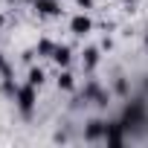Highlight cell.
<instances>
[{
    "label": "cell",
    "instance_id": "3",
    "mask_svg": "<svg viewBox=\"0 0 148 148\" xmlns=\"http://www.w3.org/2000/svg\"><path fill=\"white\" fill-rule=\"evenodd\" d=\"M122 122H110V125H105V139H108V145H122Z\"/></svg>",
    "mask_w": 148,
    "mask_h": 148
},
{
    "label": "cell",
    "instance_id": "5",
    "mask_svg": "<svg viewBox=\"0 0 148 148\" xmlns=\"http://www.w3.org/2000/svg\"><path fill=\"white\" fill-rule=\"evenodd\" d=\"M90 26H93V23H90V18H87V15H76V18L70 21V29L76 32V35H87V32H90Z\"/></svg>",
    "mask_w": 148,
    "mask_h": 148
},
{
    "label": "cell",
    "instance_id": "1",
    "mask_svg": "<svg viewBox=\"0 0 148 148\" xmlns=\"http://www.w3.org/2000/svg\"><path fill=\"white\" fill-rule=\"evenodd\" d=\"M18 108H21L23 116L32 113V108H35V84H26V87L18 90Z\"/></svg>",
    "mask_w": 148,
    "mask_h": 148
},
{
    "label": "cell",
    "instance_id": "12",
    "mask_svg": "<svg viewBox=\"0 0 148 148\" xmlns=\"http://www.w3.org/2000/svg\"><path fill=\"white\" fill-rule=\"evenodd\" d=\"M0 76H3V82H9V79H12V70H9V64L3 61V55H0Z\"/></svg>",
    "mask_w": 148,
    "mask_h": 148
},
{
    "label": "cell",
    "instance_id": "13",
    "mask_svg": "<svg viewBox=\"0 0 148 148\" xmlns=\"http://www.w3.org/2000/svg\"><path fill=\"white\" fill-rule=\"evenodd\" d=\"M44 82V73L41 70H29V84H41Z\"/></svg>",
    "mask_w": 148,
    "mask_h": 148
},
{
    "label": "cell",
    "instance_id": "10",
    "mask_svg": "<svg viewBox=\"0 0 148 148\" xmlns=\"http://www.w3.org/2000/svg\"><path fill=\"white\" fill-rule=\"evenodd\" d=\"M58 87L61 90H73V76H70V73H61V76H58Z\"/></svg>",
    "mask_w": 148,
    "mask_h": 148
},
{
    "label": "cell",
    "instance_id": "9",
    "mask_svg": "<svg viewBox=\"0 0 148 148\" xmlns=\"http://www.w3.org/2000/svg\"><path fill=\"white\" fill-rule=\"evenodd\" d=\"M96 61H99V49H87L84 52V70H93Z\"/></svg>",
    "mask_w": 148,
    "mask_h": 148
},
{
    "label": "cell",
    "instance_id": "8",
    "mask_svg": "<svg viewBox=\"0 0 148 148\" xmlns=\"http://www.w3.org/2000/svg\"><path fill=\"white\" fill-rule=\"evenodd\" d=\"M70 58H73V55H70V47H55L52 61H55L58 67H67V64H70Z\"/></svg>",
    "mask_w": 148,
    "mask_h": 148
},
{
    "label": "cell",
    "instance_id": "2",
    "mask_svg": "<svg viewBox=\"0 0 148 148\" xmlns=\"http://www.w3.org/2000/svg\"><path fill=\"white\" fill-rule=\"evenodd\" d=\"M142 119H145V108H142V102H131V105L125 108V113H122V125H125V128L139 125Z\"/></svg>",
    "mask_w": 148,
    "mask_h": 148
},
{
    "label": "cell",
    "instance_id": "14",
    "mask_svg": "<svg viewBox=\"0 0 148 148\" xmlns=\"http://www.w3.org/2000/svg\"><path fill=\"white\" fill-rule=\"evenodd\" d=\"M113 90H116L119 96H128V82H125V79H119V82L113 84Z\"/></svg>",
    "mask_w": 148,
    "mask_h": 148
},
{
    "label": "cell",
    "instance_id": "7",
    "mask_svg": "<svg viewBox=\"0 0 148 148\" xmlns=\"http://www.w3.org/2000/svg\"><path fill=\"white\" fill-rule=\"evenodd\" d=\"M105 134V122H99V119H93V122H87V131H84V136L93 142V139H99Z\"/></svg>",
    "mask_w": 148,
    "mask_h": 148
},
{
    "label": "cell",
    "instance_id": "16",
    "mask_svg": "<svg viewBox=\"0 0 148 148\" xmlns=\"http://www.w3.org/2000/svg\"><path fill=\"white\" fill-rule=\"evenodd\" d=\"M0 26H3V15H0Z\"/></svg>",
    "mask_w": 148,
    "mask_h": 148
},
{
    "label": "cell",
    "instance_id": "6",
    "mask_svg": "<svg viewBox=\"0 0 148 148\" xmlns=\"http://www.w3.org/2000/svg\"><path fill=\"white\" fill-rule=\"evenodd\" d=\"M35 12L49 18V15H58V12H61V6L55 3V0H35Z\"/></svg>",
    "mask_w": 148,
    "mask_h": 148
},
{
    "label": "cell",
    "instance_id": "17",
    "mask_svg": "<svg viewBox=\"0 0 148 148\" xmlns=\"http://www.w3.org/2000/svg\"><path fill=\"white\" fill-rule=\"evenodd\" d=\"M32 3H35V0H32Z\"/></svg>",
    "mask_w": 148,
    "mask_h": 148
},
{
    "label": "cell",
    "instance_id": "4",
    "mask_svg": "<svg viewBox=\"0 0 148 148\" xmlns=\"http://www.w3.org/2000/svg\"><path fill=\"white\" fill-rule=\"evenodd\" d=\"M87 99H93V102H96V105H102V108L108 105V93H102V90L96 87V82H90V84L84 87V102H87Z\"/></svg>",
    "mask_w": 148,
    "mask_h": 148
},
{
    "label": "cell",
    "instance_id": "15",
    "mask_svg": "<svg viewBox=\"0 0 148 148\" xmlns=\"http://www.w3.org/2000/svg\"><path fill=\"white\" fill-rule=\"evenodd\" d=\"M76 3H79V6H84V9H90V3H93V0H76Z\"/></svg>",
    "mask_w": 148,
    "mask_h": 148
},
{
    "label": "cell",
    "instance_id": "11",
    "mask_svg": "<svg viewBox=\"0 0 148 148\" xmlns=\"http://www.w3.org/2000/svg\"><path fill=\"white\" fill-rule=\"evenodd\" d=\"M38 52L52 58V52H55V44H52V41H41V44H38Z\"/></svg>",
    "mask_w": 148,
    "mask_h": 148
}]
</instances>
